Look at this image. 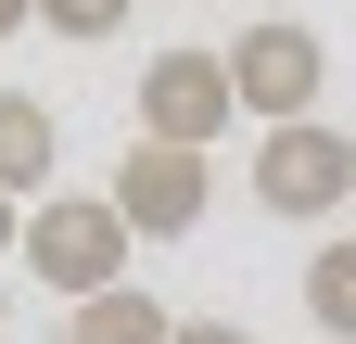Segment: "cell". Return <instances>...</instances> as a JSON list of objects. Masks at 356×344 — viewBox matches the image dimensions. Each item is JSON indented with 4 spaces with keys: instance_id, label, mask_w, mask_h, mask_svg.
I'll return each instance as SVG.
<instances>
[{
    "instance_id": "cell-13",
    "label": "cell",
    "mask_w": 356,
    "mask_h": 344,
    "mask_svg": "<svg viewBox=\"0 0 356 344\" xmlns=\"http://www.w3.org/2000/svg\"><path fill=\"white\" fill-rule=\"evenodd\" d=\"M0 319H13V293H0Z\"/></svg>"
},
{
    "instance_id": "cell-5",
    "label": "cell",
    "mask_w": 356,
    "mask_h": 344,
    "mask_svg": "<svg viewBox=\"0 0 356 344\" xmlns=\"http://www.w3.org/2000/svg\"><path fill=\"white\" fill-rule=\"evenodd\" d=\"M229 52H153L140 64V141H178V153H216L229 127Z\"/></svg>"
},
{
    "instance_id": "cell-7",
    "label": "cell",
    "mask_w": 356,
    "mask_h": 344,
    "mask_svg": "<svg viewBox=\"0 0 356 344\" xmlns=\"http://www.w3.org/2000/svg\"><path fill=\"white\" fill-rule=\"evenodd\" d=\"M64 344H178V306H153L140 281H115L89 306H64Z\"/></svg>"
},
{
    "instance_id": "cell-6",
    "label": "cell",
    "mask_w": 356,
    "mask_h": 344,
    "mask_svg": "<svg viewBox=\"0 0 356 344\" xmlns=\"http://www.w3.org/2000/svg\"><path fill=\"white\" fill-rule=\"evenodd\" d=\"M51 166H64L51 102H38V90H0V191H13V204H38V191H51Z\"/></svg>"
},
{
    "instance_id": "cell-1",
    "label": "cell",
    "mask_w": 356,
    "mask_h": 344,
    "mask_svg": "<svg viewBox=\"0 0 356 344\" xmlns=\"http://www.w3.org/2000/svg\"><path fill=\"white\" fill-rule=\"evenodd\" d=\"M127 242H140V230L115 217V191H38L13 255H26V281H38V293L89 306V293H115V281H127Z\"/></svg>"
},
{
    "instance_id": "cell-2",
    "label": "cell",
    "mask_w": 356,
    "mask_h": 344,
    "mask_svg": "<svg viewBox=\"0 0 356 344\" xmlns=\"http://www.w3.org/2000/svg\"><path fill=\"white\" fill-rule=\"evenodd\" d=\"M318 90H331V52H318V26L267 13V26H242V38H229V102H242L254 127H293V115H318Z\"/></svg>"
},
{
    "instance_id": "cell-10",
    "label": "cell",
    "mask_w": 356,
    "mask_h": 344,
    "mask_svg": "<svg viewBox=\"0 0 356 344\" xmlns=\"http://www.w3.org/2000/svg\"><path fill=\"white\" fill-rule=\"evenodd\" d=\"M178 344H254L242 319H178Z\"/></svg>"
},
{
    "instance_id": "cell-8",
    "label": "cell",
    "mask_w": 356,
    "mask_h": 344,
    "mask_svg": "<svg viewBox=\"0 0 356 344\" xmlns=\"http://www.w3.org/2000/svg\"><path fill=\"white\" fill-rule=\"evenodd\" d=\"M305 319L356 344V230H331L318 255H305Z\"/></svg>"
},
{
    "instance_id": "cell-4",
    "label": "cell",
    "mask_w": 356,
    "mask_h": 344,
    "mask_svg": "<svg viewBox=\"0 0 356 344\" xmlns=\"http://www.w3.org/2000/svg\"><path fill=\"white\" fill-rule=\"evenodd\" d=\"M204 204H216V166L204 153H178V141H127L115 153V217L140 230V242H191Z\"/></svg>"
},
{
    "instance_id": "cell-12",
    "label": "cell",
    "mask_w": 356,
    "mask_h": 344,
    "mask_svg": "<svg viewBox=\"0 0 356 344\" xmlns=\"http://www.w3.org/2000/svg\"><path fill=\"white\" fill-rule=\"evenodd\" d=\"M13 26H38V0H0V38H13Z\"/></svg>"
},
{
    "instance_id": "cell-3",
    "label": "cell",
    "mask_w": 356,
    "mask_h": 344,
    "mask_svg": "<svg viewBox=\"0 0 356 344\" xmlns=\"http://www.w3.org/2000/svg\"><path fill=\"white\" fill-rule=\"evenodd\" d=\"M254 204H267V217H331V204H356V141L318 127V115L267 127V141H254Z\"/></svg>"
},
{
    "instance_id": "cell-11",
    "label": "cell",
    "mask_w": 356,
    "mask_h": 344,
    "mask_svg": "<svg viewBox=\"0 0 356 344\" xmlns=\"http://www.w3.org/2000/svg\"><path fill=\"white\" fill-rule=\"evenodd\" d=\"M13 242H26V204H13V191H0V255H13Z\"/></svg>"
},
{
    "instance_id": "cell-9",
    "label": "cell",
    "mask_w": 356,
    "mask_h": 344,
    "mask_svg": "<svg viewBox=\"0 0 356 344\" xmlns=\"http://www.w3.org/2000/svg\"><path fill=\"white\" fill-rule=\"evenodd\" d=\"M127 13H140V0H38V26H51V38H115Z\"/></svg>"
}]
</instances>
